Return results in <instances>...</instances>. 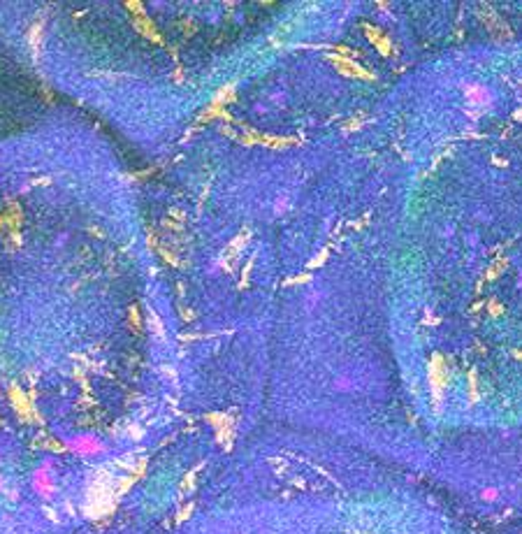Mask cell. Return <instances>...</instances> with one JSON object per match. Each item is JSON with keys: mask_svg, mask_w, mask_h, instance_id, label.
Masks as SVG:
<instances>
[{"mask_svg": "<svg viewBox=\"0 0 522 534\" xmlns=\"http://www.w3.org/2000/svg\"><path fill=\"white\" fill-rule=\"evenodd\" d=\"M467 95L471 98V102H483V100H490V93L483 86H467Z\"/></svg>", "mask_w": 522, "mask_h": 534, "instance_id": "cell-1", "label": "cell"}]
</instances>
